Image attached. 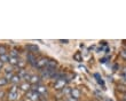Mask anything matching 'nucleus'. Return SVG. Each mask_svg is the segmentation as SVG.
Segmentation results:
<instances>
[{
	"instance_id": "nucleus-1",
	"label": "nucleus",
	"mask_w": 126,
	"mask_h": 101,
	"mask_svg": "<svg viewBox=\"0 0 126 101\" xmlns=\"http://www.w3.org/2000/svg\"><path fill=\"white\" fill-rule=\"evenodd\" d=\"M68 78H66V75L64 76V77L60 78V79H57V81H55V84H54V87L57 88V90H61V88H64V86L66 85V83H68Z\"/></svg>"
},
{
	"instance_id": "nucleus-2",
	"label": "nucleus",
	"mask_w": 126,
	"mask_h": 101,
	"mask_svg": "<svg viewBox=\"0 0 126 101\" xmlns=\"http://www.w3.org/2000/svg\"><path fill=\"white\" fill-rule=\"evenodd\" d=\"M27 99L31 101H40V94H38L36 91H33V90H30V91L27 92Z\"/></svg>"
},
{
	"instance_id": "nucleus-3",
	"label": "nucleus",
	"mask_w": 126,
	"mask_h": 101,
	"mask_svg": "<svg viewBox=\"0 0 126 101\" xmlns=\"http://www.w3.org/2000/svg\"><path fill=\"white\" fill-rule=\"evenodd\" d=\"M17 98H18V90H17L16 85H13V87L8 92V99L9 100H16Z\"/></svg>"
},
{
	"instance_id": "nucleus-4",
	"label": "nucleus",
	"mask_w": 126,
	"mask_h": 101,
	"mask_svg": "<svg viewBox=\"0 0 126 101\" xmlns=\"http://www.w3.org/2000/svg\"><path fill=\"white\" fill-rule=\"evenodd\" d=\"M47 61H48L47 57H39V59H37L36 68H38V69H45L47 64Z\"/></svg>"
},
{
	"instance_id": "nucleus-5",
	"label": "nucleus",
	"mask_w": 126,
	"mask_h": 101,
	"mask_svg": "<svg viewBox=\"0 0 126 101\" xmlns=\"http://www.w3.org/2000/svg\"><path fill=\"white\" fill-rule=\"evenodd\" d=\"M27 61H28V63L29 64H31L32 67H34L36 68V64H37V57H36V55L34 54H28L27 55Z\"/></svg>"
},
{
	"instance_id": "nucleus-6",
	"label": "nucleus",
	"mask_w": 126,
	"mask_h": 101,
	"mask_svg": "<svg viewBox=\"0 0 126 101\" xmlns=\"http://www.w3.org/2000/svg\"><path fill=\"white\" fill-rule=\"evenodd\" d=\"M34 87L36 88H33V91H36L38 94L40 95H43V94H46L47 93V88L45 87V86H43V85H34Z\"/></svg>"
},
{
	"instance_id": "nucleus-7",
	"label": "nucleus",
	"mask_w": 126,
	"mask_h": 101,
	"mask_svg": "<svg viewBox=\"0 0 126 101\" xmlns=\"http://www.w3.org/2000/svg\"><path fill=\"white\" fill-rule=\"evenodd\" d=\"M27 50H28V52H29L30 54H36V53H38L39 47H38L37 45L30 44V45H27Z\"/></svg>"
},
{
	"instance_id": "nucleus-8",
	"label": "nucleus",
	"mask_w": 126,
	"mask_h": 101,
	"mask_svg": "<svg viewBox=\"0 0 126 101\" xmlns=\"http://www.w3.org/2000/svg\"><path fill=\"white\" fill-rule=\"evenodd\" d=\"M29 83H30L31 85H39L40 84V77H39V76H36V75L30 76Z\"/></svg>"
},
{
	"instance_id": "nucleus-9",
	"label": "nucleus",
	"mask_w": 126,
	"mask_h": 101,
	"mask_svg": "<svg viewBox=\"0 0 126 101\" xmlns=\"http://www.w3.org/2000/svg\"><path fill=\"white\" fill-rule=\"evenodd\" d=\"M70 95H71V98L78 100V98L80 97V91L78 88H70Z\"/></svg>"
},
{
	"instance_id": "nucleus-10",
	"label": "nucleus",
	"mask_w": 126,
	"mask_h": 101,
	"mask_svg": "<svg viewBox=\"0 0 126 101\" xmlns=\"http://www.w3.org/2000/svg\"><path fill=\"white\" fill-rule=\"evenodd\" d=\"M57 67V62L55 60H48L46 64V68H49V69H56Z\"/></svg>"
},
{
	"instance_id": "nucleus-11",
	"label": "nucleus",
	"mask_w": 126,
	"mask_h": 101,
	"mask_svg": "<svg viewBox=\"0 0 126 101\" xmlns=\"http://www.w3.org/2000/svg\"><path fill=\"white\" fill-rule=\"evenodd\" d=\"M30 87H31V84L28 83V82H24L23 84L20 85V88H22L23 91H30Z\"/></svg>"
},
{
	"instance_id": "nucleus-12",
	"label": "nucleus",
	"mask_w": 126,
	"mask_h": 101,
	"mask_svg": "<svg viewBox=\"0 0 126 101\" xmlns=\"http://www.w3.org/2000/svg\"><path fill=\"white\" fill-rule=\"evenodd\" d=\"M21 81H22V79H21V78H20V76H18V75H14L13 77L10 78V82H12V83H13L14 85L18 84V83H20Z\"/></svg>"
},
{
	"instance_id": "nucleus-13",
	"label": "nucleus",
	"mask_w": 126,
	"mask_h": 101,
	"mask_svg": "<svg viewBox=\"0 0 126 101\" xmlns=\"http://www.w3.org/2000/svg\"><path fill=\"white\" fill-rule=\"evenodd\" d=\"M18 57H13V56H9V60H8V63L12 64V66H17L18 64Z\"/></svg>"
},
{
	"instance_id": "nucleus-14",
	"label": "nucleus",
	"mask_w": 126,
	"mask_h": 101,
	"mask_svg": "<svg viewBox=\"0 0 126 101\" xmlns=\"http://www.w3.org/2000/svg\"><path fill=\"white\" fill-rule=\"evenodd\" d=\"M73 60L78 61V62H81L83 61V55L80 52H76V53L73 54Z\"/></svg>"
},
{
	"instance_id": "nucleus-15",
	"label": "nucleus",
	"mask_w": 126,
	"mask_h": 101,
	"mask_svg": "<svg viewBox=\"0 0 126 101\" xmlns=\"http://www.w3.org/2000/svg\"><path fill=\"white\" fill-rule=\"evenodd\" d=\"M8 60H9V55H8V54L0 55V61H1L2 63H6V62H8Z\"/></svg>"
},
{
	"instance_id": "nucleus-16",
	"label": "nucleus",
	"mask_w": 126,
	"mask_h": 101,
	"mask_svg": "<svg viewBox=\"0 0 126 101\" xmlns=\"http://www.w3.org/2000/svg\"><path fill=\"white\" fill-rule=\"evenodd\" d=\"M18 55H20V53H18V52H17L16 50H10V55H9V56L18 57Z\"/></svg>"
},
{
	"instance_id": "nucleus-17",
	"label": "nucleus",
	"mask_w": 126,
	"mask_h": 101,
	"mask_svg": "<svg viewBox=\"0 0 126 101\" xmlns=\"http://www.w3.org/2000/svg\"><path fill=\"white\" fill-rule=\"evenodd\" d=\"M7 83H8V81L5 77L0 78V86H5V85H7Z\"/></svg>"
},
{
	"instance_id": "nucleus-18",
	"label": "nucleus",
	"mask_w": 126,
	"mask_h": 101,
	"mask_svg": "<svg viewBox=\"0 0 126 101\" xmlns=\"http://www.w3.org/2000/svg\"><path fill=\"white\" fill-rule=\"evenodd\" d=\"M5 54H7V48L1 45L0 46V55H5Z\"/></svg>"
},
{
	"instance_id": "nucleus-19",
	"label": "nucleus",
	"mask_w": 126,
	"mask_h": 101,
	"mask_svg": "<svg viewBox=\"0 0 126 101\" xmlns=\"http://www.w3.org/2000/svg\"><path fill=\"white\" fill-rule=\"evenodd\" d=\"M94 77H95L96 79H97V82H99V84H101V85L104 84V83H103V81H102V78L100 77V75H99V74H95V75H94Z\"/></svg>"
},
{
	"instance_id": "nucleus-20",
	"label": "nucleus",
	"mask_w": 126,
	"mask_h": 101,
	"mask_svg": "<svg viewBox=\"0 0 126 101\" xmlns=\"http://www.w3.org/2000/svg\"><path fill=\"white\" fill-rule=\"evenodd\" d=\"M120 55L124 57V59H126V50H123L122 53H120Z\"/></svg>"
},
{
	"instance_id": "nucleus-21",
	"label": "nucleus",
	"mask_w": 126,
	"mask_h": 101,
	"mask_svg": "<svg viewBox=\"0 0 126 101\" xmlns=\"http://www.w3.org/2000/svg\"><path fill=\"white\" fill-rule=\"evenodd\" d=\"M60 43H62V44H68V43H69V40H66V39H65V40H62V39H61Z\"/></svg>"
},
{
	"instance_id": "nucleus-22",
	"label": "nucleus",
	"mask_w": 126,
	"mask_h": 101,
	"mask_svg": "<svg viewBox=\"0 0 126 101\" xmlns=\"http://www.w3.org/2000/svg\"><path fill=\"white\" fill-rule=\"evenodd\" d=\"M3 67V63H2V62H1V61H0V69H1V68H2Z\"/></svg>"
},
{
	"instance_id": "nucleus-23",
	"label": "nucleus",
	"mask_w": 126,
	"mask_h": 101,
	"mask_svg": "<svg viewBox=\"0 0 126 101\" xmlns=\"http://www.w3.org/2000/svg\"><path fill=\"white\" fill-rule=\"evenodd\" d=\"M122 76H123V78H125V79H126V74H125V72H124V74L122 75Z\"/></svg>"
},
{
	"instance_id": "nucleus-24",
	"label": "nucleus",
	"mask_w": 126,
	"mask_h": 101,
	"mask_svg": "<svg viewBox=\"0 0 126 101\" xmlns=\"http://www.w3.org/2000/svg\"><path fill=\"white\" fill-rule=\"evenodd\" d=\"M40 101H45V100H44V99H41V100H40Z\"/></svg>"
}]
</instances>
